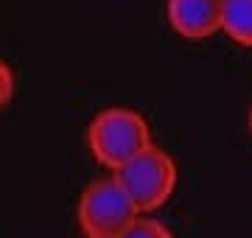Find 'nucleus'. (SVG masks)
Returning <instances> with one entry per match:
<instances>
[{"mask_svg": "<svg viewBox=\"0 0 252 238\" xmlns=\"http://www.w3.org/2000/svg\"><path fill=\"white\" fill-rule=\"evenodd\" d=\"M152 129L140 112L129 107H107L87 126V149L93 160L109 174L124 168L132 157L152 146Z\"/></svg>", "mask_w": 252, "mask_h": 238, "instance_id": "1", "label": "nucleus"}, {"mask_svg": "<svg viewBox=\"0 0 252 238\" xmlns=\"http://www.w3.org/2000/svg\"><path fill=\"white\" fill-rule=\"evenodd\" d=\"M140 216L115 174L93 179L79 196L76 219L87 238H121Z\"/></svg>", "mask_w": 252, "mask_h": 238, "instance_id": "2", "label": "nucleus"}, {"mask_svg": "<svg viewBox=\"0 0 252 238\" xmlns=\"http://www.w3.org/2000/svg\"><path fill=\"white\" fill-rule=\"evenodd\" d=\"M115 177L129 193V199L135 202L140 216H149V213L160 210L174 196L177 182H180V168L165 149L152 143L146 151L132 157L124 168H118Z\"/></svg>", "mask_w": 252, "mask_h": 238, "instance_id": "3", "label": "nucleus"}, {"mask_svg": "<svg viewBox=\"0 0 252 238\" xmlns=\"http://www.w3.org/2000/svg\"><path fill=\"white\" fill-rule=\"evenodd\" d=\"M165 17L182 39H207L221 31V0H165Z\"/></svg>", "mask_w": 252, "mask_h": 238, "instance_id": "4", "label": "nucleus"}, {"mask_svg": "<svg viewBox=\"0 0 252 238\" xmlns=\"http://www.w3.org/2000/svg\"><path fill=\"white\" fill-rule=\"evenodd\" d=\"M221 31L244 48H252V0H221Z\"/></svg>", "mask_w": 252, "mask_h": 238, "instance_id": "5", "label": "nucleus"}, {"mask_svg": "<svg viewBox=\"0 0 252 238\" xmlns=\"http://www.w3.org/2000/svg\"><path fill=\"white\" fill-rule=\"evenodd\" d=\"M121 238H174V233L162 221L152 219V216H137L132 221V227L126 230Z\"/></svg>", "mask_w": 252, "mask_h": 238, "instance_id": "6", "label": "nucleus"}, {"mask_svg": "<svg viewBox=\"0 0 252 238\" xmlns=\"http://www.w3.org/2000/svg\"><path fill=\"white\" fill-rule=\"evenodd\" d=\"M14 90H17V79H14V70L6 59H0V110H6L14 98Z\"/></svg>", "mask_w": 252, "mask_h": 238, "instance_id": "7", "label": "nucleus"}, {"mask_svg": "<svg viewBox=\"0 0 252 238\" xmlns=\"http://www.w3.org/2000/svg\"><path fill=\"white\" fill-rule=\"evenodd\" d=\"M247 123H250V132H252V104H250V115H247Z\"/></svg>", "mask_w": 252, "mask_h": 238, "instance_id": "8", "label": "nucleus"}, {"mask_svg": "<svg viewBox=\"0 0 252 238\" xmlns=\"http://www.w3.org/2000/svg\"><path fill=\"white\" fill-rule=\"evenodd\" d=\"M84 238H87V236H84Z\"/></svg>", "mask_w": 252, "mask_h": 238, "instance_id": "9", "label": "nucleus"}]
</instances>
